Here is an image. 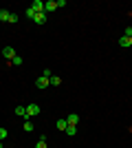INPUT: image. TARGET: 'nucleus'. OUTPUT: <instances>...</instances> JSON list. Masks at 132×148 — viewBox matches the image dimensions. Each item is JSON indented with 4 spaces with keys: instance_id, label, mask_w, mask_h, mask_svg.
<instances>
[{
    "instance_id": "21",
    "label": "nucleus",
    "mask_w": 132,
    "mask_h": 148,
    "mask_svg": "<svg viewBox=\"0 0 132 148\" xmlns=\"http://www.w3.org/2000/svg\"><path fill=\"white\" fill-rule=\"evenodd\" d=\"M0 148H2V142H0Z\"/></svg>"
},
{
    "instance_id": "3",
    "label": "nucleus",
    "mask_w": 132,
    "mask_h": 148,
    "mask_svg": "<svg viewBox=\"0 0 132 148\" xmlns=\"http://www.w3.org/2000/svg\"><path fill=\"white\" fill-rule=\"evenodd\" d=\"M31 9L35 13H42L44 11V2H42V0H33V2H31Z\"/></svg>"
},
{
    "instance_id": "17",
    "label": "nucleus",
    "mask_w": 132,
    "mask_h": 148,
    "mask_svg": "<svg viewBox=\"0 0 132 148\" xmlns=\"http://www.w3.org/2000/svg\"><path fill=\"white\" fill-rule=\"evenodd\" d=\"M11 64H13V66H20V64H22V58H20V56H16V58L11 60Z\"/></svg>"
},
{
    "instance_id": "16",
    "label": "nucleus",
    "mask_w": 132,
    "mask_h": 148,
    "mask_svg": "<svg viewBox=\"0 0 132 148\" xmlns=\"http://www.w3.org/2000/svg\"><path fill=\"white\" fill-rule=\"evenodd\" d=\"M7 22H9V25H16V22H18V16H16V13H9V20H7Z\"/></svg>"
},
{
    "instance_id": "12",
    "label": "nucleus",
    "mask_w": 132,
    "mask_h": 148,
    "mask_svg": "<svg viewBox=\"0 0 132 148\" xmlns=\"http://www.w3.org/2000/svg\"><path fill=\"white\" fill-rule=\"evenodd\" d=\"M66 126H68L66 119H57V128H60V130H66Z\"/></svg>"
},
{
    "instance_id": "20",
    "label": "nucleus",
    "mask_w": 132,
    "mask_h": 148,
    "mask_svg": "<svg viewBox=\"0 0 132 148\" xmlns=\"http://www.w3.org/2000/svg\"><path fill=\"white\" fill-rule=\"evenodd\" d=\"M26 16H29V18H31V20H33V18H35V11H33L31 7H29V9H26Z\"/></svg>"
},
{
    "instance_id": "10",
    "label": "nucleus",
    "mask_w": 132,
    "mask_h": 148,
    "mask_svg": "<svg viewBox=\"0 0 132 148\" xmlns=\"http://www.w3.org/2000/svg\"><path fill=\"white\" fill-rule=\"evenodd\" d=\"M51 84H53V86H60V84H62V77H57V75H51Z\"/></svg>"
},
{
    "instance_id": "13",
    "label": "nucleus",
    "mask_w": 132,
    "mask_h": 148,
    "mask_svg": "<svg viewBox=\"0 0 132 148\" xmlns=\"http://www.w3.org/2000/svg\"><path fill=\"white\" fill-rule=\"evenodd\" d=\"M16 115H26V106H16Z\"/></svg>"
},
{
    "instance_id": "8",
    "label": "nucleus",
    "mask_w": 132,
    "mask_h": 148,
    "mask_svg": "<svg viewBox=\"0 0 132 148\" xmlns=\"http://www.w3.org/2000/svg\"><path fill=\"white\" fill-rule=\"evenodd\" d=\"M119 44L123 47V49H128V47L132 44V40H130V38H126V36H121V38H119Z\"/></svg>"
},
{
    "instance_id": "1",
    "label": "nucleus",
    "mask_w": 132,
    "mask_h": 148,
    "mask_svg": "<svg viewBox=\"0 0 132 148\" xmlns=\"http://www.w3.org/2000/svg\"><path fill=\"white\" fill-rule=\"evenodd\" d=\"M49 84H51V77H38V80H35V86L40 88V91H44V88H49Z\"/></svg>"
},
{
    "instance_id": "15",
    "label": "nucleus",
    "mask_w": 132,
    "mask_h": 148,
    "mask_svg": "<svg viewBox=\"0 0 132 148\" xmlns=\"http://www.w3.org/2000/svg\"><path fill=\"white\" fill-rule=\"evenodd\" d=\"M24 130H26V133H33V130H35V128H33V124L29 122V119L24 122Z\"/></svg>"
},
{
    "instance_id": "19",
    "label": "nucleus",
    "mask_w": 132,
    "mask_h": 148,
    "mask_svg": "<svg viewBox=\"0 0 132 148\" xmlns=\"http://www.w3.org/2000/svg\"><path fill=\"white\" fill-rule=\"evenodd\" d=\"M123 36H126V38H130V40H132V27H126V33H123Z\"/></svg>"
},
{
    "instance_id": "2",
    "label": "nucleus",
    "mask_w": 132,
    "mask_h": 148,
    "mask_svg": "<svg viewBox=\"0 0 132 148\" xmlns=\"http://www.w3.org/2000/svg\"><path fill=\"white\" fill-rule=\"evenodd\" d=\"M35 115H40V106L38 104H29L26 106V117H35Z\"/></svg>"
},
{
    "instance_id": "5",
    "label": "nucleus",
    "mask_w": 132,
    "mask_h": 148,
    "mask_svg": "<svg viewBox=\"0 0 132 148\" xmlns=\"http://www.w3.org/2000/svg\"><path fill=\"white\" fill-rule=\"evenodd\" d=\"M55 9H60V7H57V2L55 0H49V2H44V11H55Z\"/></svg>"
},
{
    "instance_id": "14",
    "label": "nucleus",
    "mask_w": 132,
    "mask_h": 148,
    "mask_svg": "<svg viewBox=\"0 0 132 148\" xmlns=\"http://www.w3.org/2000/svg\"><path fill=\"white\" fill-rule=\"evenodd\" d=\"M75 133H77V126H66V135H70V137H73Z\"/></svg>"
},
{
    "instance_id": "7",
    "label": "nucleus",
    "mask_w": 132,
    "mask_h": 148,
    "mask_svg": "<svg viewBox=\"0 0 132 148\" xmlns=\"http://www.w3.org/2000/svg\"><path fill=\"white\" fill-rule=\"evenodd\" d=\"M33 22H38V25H44V22H46V11H42V13H35Z\"/></svg>"
},
{
    "instance_id": "6",
    "label": "nucleus",
    "mask_w": 132,
    "mask_h": 148,
    "mask_svg": "<svg viewBox=\"0 0 132 148\" xmlns=\"http://www.w3.org/2000/svg\"><path fill=\"white\" fill-rule=\"evenodd\" d=\"M2 56L9 58V60H13V58H16V51H13V47H5V49H2Z\"/></svg>"
},
{
    "instance_id": "11",
    "label": "nucleus",
    "mask_w": 132,
    "mask_h": 148,
    "mask_svg": "<svg viewBox=\"0 0 132 148\" xmlns=\"http://www.w3.org/2000/svg\"><path fill=\"white\" fill-rule=\"evenodd\" d=\"M0 20H2V22L9 20V11H7V9H0Z\"/></svg>"
},
{
    "instance_id": "4",
    "label": "nucleus",
    "mask_w": 132,
    "mask_h": 148,
    "mask_svg": "<svg viewBox=\"0 0 132 148\" xmlns=\"http://www.w3.org/2000/svg\"><path fill=\"white\" fill-rule=\"evenodd\" d=\"M77 122H79V115H77V113H70L68 117H66V124H68V126H77Z\"/></svg>"
},
{
    "instance_id": "18",
    "label": "nucleus",
    "mask_w": 132,
    "mask_h": 148,
    "mask_svg": "<svg viewBox=\"0 0 132 148\" xmlns=\"http://www.w3.org/2000/svg\"><path fill=\"white\" fill-rule=\"evenodd\" d=\"M7 135H9V130H7V128H0V142L7 139Z\"/></svg>"
},
{
    "instance_id": "9",
    "label": "nucleus",
    "mask_w": 132,
    "mask_h": 148,
    "mask_svg": "<svg viewBox=\"0 0 132 148\" xmlns=\"http://www.w3.org/2000/svg\"><path fill=\"white\" fill-rule=\"evenodd\" d=\"M35 148H49V146H46V137H40V139H38V144H35Z\"/></svg>"
}]
</instances>
